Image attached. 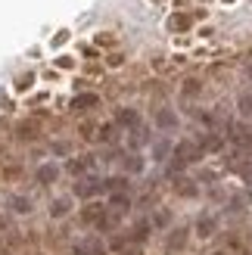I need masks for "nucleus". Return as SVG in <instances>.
Segmentation results:
<instances>
[{
    "label": "nucleus",
    "instance_id": "f257e3e1",
    "mask_svg": "<svg viewBox=\"0 0 252 255\" xmlns=\"http://www.w3.org/2000/svg\"><path fill=\"white\" fill-rule=\"evenodd\" d=\"M171 152H174L171 159H174V162H181V165H193V162L203 159V149H199L196 140H181V143L174 146Z\"/></svg>",
    "mask_w": 252,
    "mask_h": 255
},
{
    "label": "nucleus",
    "instance_id": "f03ea898",
    "mask_svg": "<svg viewBox=\"0 0 252 255\" xmlns=\"http://www.w3.org/2000/svg\"><path fill=\"white\" fill-rule=\"evenodd\" d=\"M97 193H103V181L94 177V174H87V177H81V181L75 184V196L78 199H94Z\"/></svg>",
    "mask_w": 252,
    "mask_h": 255
},
{
    "label": "nucleus",
    "instance_id": "7ed1b4c3",
    "mask_svg": "<svg viewBox=\"0 0 252 255\" xmlns=\"http://www.w3.org/2000/svg\"><path fill=\"white\" fill-rule=\"evenodd\" d=\"M72 255H106V246L97 237H81V240H75Z\"/></svg>",
    "mask_w": 252,
    "mask_h": 255
},
{
    "label": "nucleus",
    "instance_id": "20e7f679",
    "mask_svg": "<svg viewBox=\"0 0 252 255\" xmlns=\"http://www.w3.org/2000/svg\"><path fill=\"white\" fill-rule=\"evenodd\" d=\"M34 181H37V184H44V187L56 184V181H59V165H56V162H44V165H37V168H34Z\"/></svg>",
    "mask_w": 252,
    "mask_h": 255
},
{
    "label": "nucleus",
    "instance_id": "39448f33",
    "mask_svg": "<svg viewBox=\"0 0 252 255\" xmlns=\"http://www.w3.org/2000/svg\"><path fill=\"white\" fill-rule=\"evenodd\" d=\"M228 137H231V143H237L240 149H252V131L246 125H231L228 128Z\"/></svg>",
    "mask_w": 252,
    "mask_h": 255
},
{
    "label": "nucleus",
    "instance_id": "423d86ee",
    "mask_svg": "<svg viewBox=\"0 0 252 255\" xmlns=\"http://www.w3.org/2000/svg\"><path fill=\"white\" fill-rule=\"evenodd\" d=\"M116 125L119 128H128V131H134V128H140V112L131 109V106H122L116 112Z\"/></svg>",
    "mask_w": 252,
    "mask_h": 255
},
{
    "label": "nucleus",
    "instance_id": "0eeeda50",
    "mask_svg": "<svg viewBox=\"0 0 252 255\" xmlns=\"http://www.w3.org/2000/svg\"><path fill=\"white\" fill-rule=\"evenodd\" d=\"M6 206H9V212H16V215H31L34 212V202L28 196H22V193H12L6 199Z\"/></svg>",
    "mask_w": 252,
    "mask_h": 255
},
{
    "label": "nucleus",
    "instance_id": "6e6552de",
    "mask_svg": "<svg viewBox=\"0 0 252 255\" xmlns=\"http://www.w3.org/2000/svg\"><path fill=\"white\" fill-rule=\"evenodd\" d=\"M187 237H190V231H187V227H174V231L168 234V240H165V249H168V252H181V249L187 246Z\"/></svg>",
    "mask_w": 252,
    "mask_h": 255
},
{
    "label": "nucleus",
    "instance_id": "1a4fd4ad",
    "mask_svg": "<svg viewBox=\"0 0 252 255\" xmlns=\"http://www.w3.org/2000/svg\"><path fill=\"white\" fill-rule=\"evenodd\" d=\"M215 231H218V218H215V215H199V221H196V237H199V240H209Z\"/></svg>",
    "mask_w": 252,
    "mask_h": 255
},
{
    "label": "nucleus",
    "instance_id": "9d476101",
    "mask_svg": "<svg viewBox=\"0 0 252 255\" xmlns=\"http://www.w3.org/2000/svg\"><path fill=\"white\" fill-rule=\"evenodd\" d=\"M91 168H94V156H75L66 162V171H72V174H87Z\"/></svg>",
    "mask_w": 252,
    "mask_h": 255
},
{
    "label": "nucleus",
    "instance_id": "9b49d317",
    "mask_svg": "<svg viewBox=\"0 0 252 255\" xmlns=\"http://www.w3.org/2000/svg\"><path fill=\"white\" fill-rule=\"evenodd\" d=\"M196 143H199V149H203V152H218L224 146V137L221 134H206V137H199Z\"/></svg>",
    "mask_w": 252,
    "mask_h": 255
},
{
    "label": "nucleus",
    "instance_id": "f8f14e48",
    "mask_svg": "<svg viewBox=\"0 0 252 255\" xmlns=\"http://www.w3.org/2000/svg\"><path fill=\"white\" fill-rule=\"evenodd\" d=\"M156 125L162 128V131L178 128V116H174V109H159V112H156Z\"/></svg>",
    "mask_w": 252,
    "mask_h": 255
},
{
    "label": "nucleus",
    "instance_id": "ddd939ff",
    "mask_svg": "<svg viewBox=\"0 0 252 255\" xmlns=\"http://www.w3.org/2000/svg\"><path fill=\"white\" fill-rule=\"evenodd\" d=\"M106 215V209L100 206V202H91V206H84V212H81V221L84 224H97L100 218Z\"/></svg>",
    "mask_w": 252,
    "mask_h": 255
},
{
    "label": "nucleus",
    "instance_id": "4468645a",
    "mask_svg": "<svg viewBox=\"0 0 252 255\" xmlns=\"http://www.w3.org/2000/svg\"><path fill=\"white\" fill-rule=\"evenodd\" d=\"M94 106H100V97L97 94H78L72 100V109H94Z\"/></svg>",
    "mask_w": 252,
    "mask_h": 255
},
{
    "label": "nucleus",
    "instance_id": "2eb2a0df",
    "mask_svg": "<svg viewBox=\"0 0 252 255\" xmlns=\"http://www.w3.org/2000/svg\"><path fill=\"white\" fill-rule=\"evenodd\" d=\"M190 25H193V19L184 16V12H174V16L168 19V28H171V31H187Z\"/></svg>",
    "mask_w": 252,
    "mask_h": 255
},
{
    "label": "nucleus",
    "instance_id": "dca6fc26",
    "mask_svg": "<svg viewBox=\"0 0 252 255\" xmlns=\"http://www.w3.org/2000/svg\"><path fill=\"white\" fill-rule=\"evenodd\" d=\"M109 209H112V212H128V209H131L128 193H112V196H109Z\"/></svg>",
    "mask_w": 252,
    "mask_h": 255
},
{
    "label": "nucleus",
    "instance_id": "f3484780",
    "mask_svg": "<svg viewBox=\"0 0 252 255\" xmlns=\"http://www.w3.org/2000/svg\"><path fill=\"white\" fill-rule=\"evenodd\" d=\"M103 190H109V193H125V190H128V177H106Z\"/></svg>",
    "mask_w": 252,
    "mask_h": 255
},
{
    "label": "nucleus",
    "instance_id": "a211bd4d",
    "mask_svg": "<svg viewBox=\"0 0 252 255\" xmlns=\"http://www.w3.org/2000/svg\"><path fill=\"white\" fill-rule=\"evenodd\" d=\"M69 209H72L69 199H53V202H50V215H53V218H66Z\"/></svg>",
    "mask_w": 252,
    "mask_h": 255
},
{
    "label": "nucleus",
    "instance_id": "6ab92c4d",
    "mask_svg": "<svg viewBox=\"0 0 252 255\" xmlns=\"http://www.w3.org/2000/svg\"><path fill=\"white\" fill-rule=\"evenodd\" d=\"M237 109H240V116L243 119H252V94H240V100H237Z\"/></svg>",
    "mask_w": 252,
    "mask_h": 255
},
{
    "label": "nucleus",
    "instance_id": "aec40b11",
    "mask_svg": "<svg viewBox=\"0 0 252 255\" xmlns=\"http://www.w3.org/2000/svg\"><path fill=\"white\" fill-rule=\"evenodd\" d=\"M125 171H128V174H140L143 171V159L140 156H128V159H125Z\"/></svg>",
    "mask_w": 252,
    "mask_h": 255
},
{
    "label": "nucleus",
    "instance_id": "412c9836",
    "mask_svg": "<svg viewBox=\"0 0 252 255\" xmlns=\"http://www.w3.org/2000/svg\"><path fill=\"white\" fill-rule=\"evenodd\" d=\"M174 187H178V193H181V196H196V193H199L196 184H193V181H187V177H181V181L174 184Z\"/></svg>",
    "mask_w": 252,
    "mask_h": 255
},
{
    "label": "nucleus",
    "instance_id": "4be33fe9",
    "mask_svg": "<svg viewBox=\"0 0 252 255\" xmlns=\"http://www.w3.org/2000/svg\"><path fill=\"white\" fill-rule=\"evenodd\" d=\"M143 143H149V134L143 131V128H134L131 131V146H143Z\"/></svg>",
    "mask_w": 252,
    "mask_h": 255
},
{
    "label": "nucleus",
    "instance_id": "5701e85b",
    "mask_svg": "<svg viewBox=\"0 0 252 255\" xmlns=\"http://www.w3.org/2000/svg\"><path fill=\"white\" fill-rule=\"evenodd\" d=\"M116 128L119 125H103V128H100V140H103V143H112V140H116Z\"/></svg>",
    "mask_w": 252,
    "mask_h": 255
},
{
    "label": "nucleus",
    "instance_id": "b1692460",
    "mask_svg": "<svg viewBox=\"0 0 252 255\" xmlns=\"http://www.w3.org/2000/svg\"><path fill=\"white\" fill-rule=\"evenodd\" d=\"M168 152H171V143H168V140H159V143L153 146V156H156L159 162H162V159H165V156H168Z\"/></svg>",
    "mask_w": 252,
    "mask_h": 255
},
{
    "label": "nucleus",
    "instance_id": "393cba45",
    "mask_svg": "<svg viewBox=\"0 0 252 255\" xmlns=\"http://www.w3.org/2000/svg\"><path fill=\"white\" fill-rule=\"evenodd\" d=\"M199 87H203V84H199L196 78H190V81H184V97H196V94H199Z\"/></svg>",
    "mask_w": 252,
    "mask_h": 255
},
{
    "label": "nucleus",
    "instance_id": "a878e982",
    "mask_svg": "<svg viewBox=\"0 0 252 255\" xmlns=\"http://www.w3.org/2000/svg\"><path fill=\"white\" fill-rule=\"evenodd\" d=\"M31 81H34V75L25 72V75H19V78H16V87H19V91H25V87H31Z\"/></svg>",
    "mask_w": 252,
    "mask_h": 255
},
{
    "label": "nucleus",
    "instance_id": "bb28decb",
    "mask_svg": "<svg viewBox=\"0 0 252 255\" xmlns=\"http://www.w3.org/2000/svg\"><path fill=\"white\" fill-rule=\"evenodd\" d=\"M240 174H243V181H246V184H249V187H252V159H249V162H243V165H240Z\"/></svg>",
    "mask_w": 252,
    "mask_h": 255
},
{
    "label": "nucleus",
    "instance_id": "cd10ccee",
    "mask_svg": "<svg viewBox=\"0 0 252 255\" xmlns=\"http://www.w3.org/2000/svg\"><path fill=\"white\" fill-rule=\"evenodd\" d=\"M168 224V212H156L153 215V227H165Z\"/></svg>",
    "mask_w": 252,
    "mask_h": 255
},
{
    "label": "nucleus",
    "instance_id": "c85d7f7f",
    "mask_svg": "<svg viewBox=\"0 0 252 255\" xmlns=\"http://www.w3.org/2000/svg\"><path fill=\"white\" fill-rule=\"evenodd\" d=\"M66 37H69V31H59V34H53V44L59 47V44H66Z\"/></svg>",
    "mask_w": 252,
    "mask_h": 255
},
{
    "label": "nucleus",
    "instance_id": "c756f323",
    "mask_svg": "<svg viewBox=\"0 0 252 255\" xmlns=\"http://www.w3.org/2000/svg\"><path fill=\"white\" fill-rule=\"evenodd\" d=\"M246 75H249V78H252V62H249V66H246Z\"/></svg>",
    "mask_w": 252,
    "mask_h": 255
},
{
    "label": "nucleus",
    "instance_id": "7c9ffc66",
    "mask_svg": "<svg viewBox=\"0 0 252 255\" xmlns=\"http://www.w3.org/2000/svg\"><path fill=\"white\" fill-rule=\"evenodd\" d=\"M246 199H249V202H252V187H249V193H246Z\"/></svg>",
    "mask_w": 252,
    "mask_h": 255
},
{
    "label": "nucleus",
    "instance_id": "2f4dec72",
    "mask_svg": "<svg viewBox=\"0 0 252 255\" xmlns=\"http://www.w3.org/2000/svg\"><path fill=\"white\" fill-rule=\"evenodd\" d=\"M125 255H140V252H125Z\"/></svg>",
    "mask_w": 252,
    "mask_h": 255
},
{
    "label": "nucleus",
    "instance_id": "473e14b6",
    "mask_svg": "<svg viewBox=\"0 0 252 255\" xmlns=\"http://www.w3.org/2000/svg\"><path fill=\"white\" fill-rule=\"evenodd\" d=\"M215 255H224V252H215Z\"/></svg>",
    "mask_w": 252,
    "mask_h": 255
}]
</instances>
